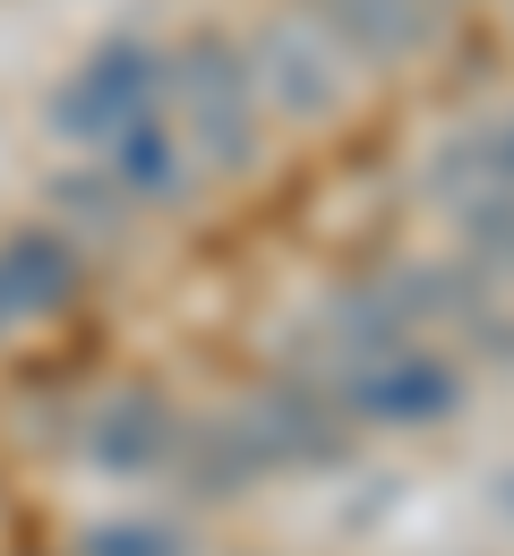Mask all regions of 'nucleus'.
Returning a JSON list of instances; mask_svg holds the SVG:
<instances>
[{
	"mask_svg": "<svg viewBox=\"0 0 514 556\" xmlns=\"http://www.w3.org/2000/svg\"><path fill=\"white\" fill-rule=\"evenodd\" d=\"M368 403L386 419H438V412H454V377H446L438 359H403V368H386L368 386Z\"/></svg>",
	"mask_w": 514,
	"mask_h": 556,
	"instance_id": "1",
	"label": "nucleus"
},
{
	"mask_svg": "<svg viewBox=\"0 0 514 556\" xmlns=\"http://www.w3.org/2000/svg\"><path fill=\"white\" fill-rule=\"evenodd\" d=\"M498 163H506V180H514V129H506V138H498Z\"/></svg>",
	"mask_w": 514,
	"mask_h": 556,
	"instance_id": "3",
	"label": "nucleus"
},
{
	"mask_svg": "<svg viewBox=\"0 0 514 556\" xmlns=\"http://www.w3.org/2000/svg\"><path fill=\"white\" fill-rule=\"evenodd\" d=\"M498 505H506V514H514V471H506V488H498Z\"/></svg>",
	"mask_w": 514,
	"mask_h": 556,
	"instance_id": "4",
	"label": "nucleus"
},
{
	"mask_svg": "<svg viewBox=\"0 0 514 556\" xmlns=\"http://www.w3.org/2000/svg\"><path fill=\"white\" fill-rule=\"evenodd\" d=\"M463 231H472V249L489 257V275L514 282V189H480V198L463 206Z\"/></svg>",
	"mask_w": 514,
	"mask_h": 556,
	"instance_id": "2",
	"label": "nucleus"
}]
</instances>
